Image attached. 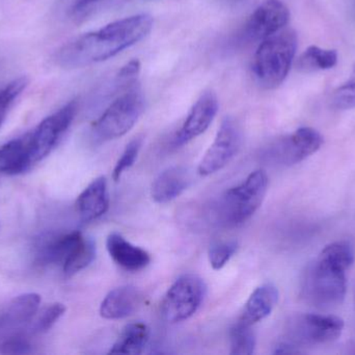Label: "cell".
Returning a JSON list of instances; mask_svg holds the SVG:
<instances>
[{"instance_id": "obj_1", "label": "cell", "mask_w": 355, "mask_h": 355, "mask_svg": "<svg viewBox=\"0 0 355 355\" xmlns=\"http://www.w3.org/2000/svg\"><path fill=\"white\" fill-rule=\"evenodd\" d=\"M153 17L137 14L83 33L62 46L56 62L67 69L83 68L114 58L145 39L153 28Z\"/></svg>"}, {"instance_id": "obj_2", "label": "cell", "mask_w": 355, "mask_h": 355, "mask_svg": "<svg viewBox=\"0 0 355 355\" xmlns=\"http://www.w3.org/2000/svg\"><path fill=\"white\" fill-rule=\"evenodd\" d=\"M297 49V35L292 29L263 40L252 60V75L259 87L272 90L279 87L288 76Z\"/></svg>"}, {"instance_id": "obj_3", "label": "cell", "mask_w": 355, "mask_h": 355, "mask_svg": "<svg viewBox=\"0 0 355 355\" xmlns=\"http://www.w3.org/2000/svg\"><path fill=\"white\" fill-rule=\"evenodd\" d=\"M268 188L264 170L250 173L245 181L227 190L213 208L215 221L223 227L243 224L262 206Z\"/></svg>"}, {"instance_id": "obj_4", "label": "cell", "mask_w": 355, "mask_h": 355, "mask_svg": "<svg viewBox=\"0 0 355 355\" xmlns=\"http://www.w3.org/2000/svg\"><path fill=\"white\" fill-rule=\"evenodd\" d=\"M346 269L319 256L306 273L302 295L318 308H331L343 302L347 291Z\"/></svg>"}, {"instance_id": "obj_5", "label": "cell", "mask_w": 355, "mask_h": 355, "mask_svg": "<svg viewBox=\"0 0 355 355\" xmlns=\"http://www.w3.org/2000/svg\"><path fill=\"white\" fill-rule=\"evenodd\" d=\"M145 110V97L135 88L116 98L92 126L96 141L118 139L133 129Z\"/></svg>"}, {"instance_id": "obj_6", "label": "cell", "mask_w": 355, "mask_h": 355, "mask_svg": "<svg viewBox=\"0 0 355 355\" xmlns=\"http://www.w3.org/2000/svg\"><path fill=\"white\" fill-rule=\"evenodd\" d=\"M204 279L198 275L180 276L168 289L162 302V316L170 323H180L191 318L206 297Z\"/></svg>"}, {"instance_id": "obj_7", "label": "cell", "mask_w": 355, "mask_h": 355, "mask_svg": "<svg viewBox=\"0 0 355 355\" xmlns=\"http://www.w3.org/2000/svg\"><path fill=\"white\" fill-rule=\"evenodd\" d=\"M343 329L344 321L339 317L304 314L292 317L286 333L292 344L312 346L336 341Z\"/></svg>"}, {"instance_id": "obj_8", "label": "cell", "mask_w": 355, "mask_h": 355, "mask_svg": "<svg viewBox=\"0 0 355 355\" xmlns=\"http://www.w3.org/2000/svg\"><path fill=\"white\" fill-rule=\"evenodd\" d=\"M323 143L324 140L316 129L300 127L271 143L265 149L264 156L275 164L293 166L316 154Z\"/></svg>"}, {"instance_id": "obj_9", "label": "cell", "mask_w": 355, "mask_h": 355, "mask_svg": "<svg viewBox=\"0 0 355 355\" xmlns=\"http://www.w3.org/2000/svg\"><path fill=\"white\" fill-rule=\"evenodd\" d=\"M241 144L240 125L235 119L227 117L221 123L214 141L198 165V174L209 176L225 168L237 156Z\"/></svg>"}, {"instance_id": "obj_10", "label": "cell", "mask_w": 355, "mask_h": 355, "mask_svg": "<svg viewBox=\"0 0 355 355\" xmlns=\"http://www.w3.org/2000/svg\"><path fill=\"white\" fill-rule=\"evenodd\" d=\"M78 104L76 100L67 104L51 116L44 119L31 135V154L33 163L48 156L58 145L76 116Z\"/></svg>"}, {"instance_id": "obj_11", "label": "cell", "mask_w": 355, "mask_h": 355, "mask_svg": "<svg viewBox=\"0 0 355 355\" xmlns=\"http://www.w3.org/2000/svg\"><path fill=\"white\" fill-rule=\"evenodd\" d=\"M289 19V8L282 0H265L244 25L240 39L246 43L262 42L282 31Z\"/></svg>"}, {"instance_id": "obj_12", "label": "cell", "mask_w": 355, "mask_h": 355, "mask_svg": "<svg viewBox=\"0 0 355 355\" xmlns=\"http://www.w3.org/2000/svg\"><path fill=\"white\" fill-rule=\"evenodd\" d=\"M218 112V99L213 91H207L200 96L188 113L183 125L175 137L174 143L183 146L200 137L212 124Z\"/></svg>"}, {"instance_id": "obj_13", "label": "cell", "mask_w": 355, "mask_h": 355, "mask_svg": "<svg viewBox=\"0 0 355 355\" xmlns=\"http://www.w3.org/2000/svg\"><path fill=\"white\" fill-rule=\"evenodd\" d=\"M106 249L114 263L129 272H137L147 268L151 256L139 246L127 241L121 233H110L106 240Z\"/></svg>"}, {"instance_id": "obj_14", "label": "cell", "mask_w": 355, "mask_h": 355, "mask_svg": "<svg viewBox=\"0 0 355 355\" xmlns=\"http://www.w3.org/2000/svg\"><path fill=\"white\" fill-rule=\"evenodd\" d=\"M143 302V295L133 286H123L110 291L100 306V315L107 320H120L135 314Z\"/></svg>"}, {"instance_id": "obj_15", "label": "cell", "mask_w": 355, "mask_h": 355, "mask_svg": "<svg viewBox=\"0 0 355 355\" xmlns=\"http://www.w3.org/2000/svg\"><path fill=\"white\" fill-rule=\"evenodd\" d=\"M110 208L107 181L101 176L94 179L78 196L76 210L85 222L96 220L103 216Z\"/></svg>"}, {"instance_id": "obj_16", "label": "cell", "mask_w": 355, "mask_h": 355, "mask_svg": "<svg viewBox=\"0 0 355 355\" xmlns=\"http://www.w3.org/2000/svg\"><path fill=\"white\" fill-rule=\"evenodd\" d=\"M191 183L189 170L184 166L166 169L158 175L152 185L151 195L157 204H168L179 197Z\"/></svg>"}, {"instance_id": "obj_17", "label": "cell", "mask_w": 355, "mask_h": 355, "mask_svg": "<svg viewBox=\"0 0 355 355\" xmlns=\"http://www.w3.org/2000/svg\"><path fill=\"white\" fill-rule=\"evenodd\" d=\"M33 163L31 135L8 142L0 147V173L17 175L26 171Z\"/></svg>"}, {"instance_id": "obj_18", "label": "cell", "mask_w": 355, "mask_h": 355, "mask_svg": "<svg viewBox=\"0 0 355 355\" xmlns=\"http://www.w3.org/2000/svg\"><path fill=\"white\" fill-rule=\"evenodd\" d=\"M279 302V290L272 283H264L257 288L244 306L240 322L252 325L264 320L272 312Z\"/></svg>"}, {"instance_id": "obj_19", "label": "cell", "mask_w": 355, "mask_h": 355, "mask_svg": "<svg viewBox=\"0 0 355 355\" xmlns=\"http://www.w3.org/2000/svg\"><path fill=\"white\" fill-rule=\"evenodd\" d=\"M83 237L80 231L50 236L37 245V258L43 265H64L73 248Z\"/></svg>"}, {"instance_id": "obj_20", "label": "cell", "mask_w": 355, "mask_h": 355, "mask_svg": "<svg viewBox=\"0 0 355 355\" xmlns=\"http://www.w3.org/2000/svg\"><path fill=\"white\" fill-rule=\"evenodd\" d=\"M41 304V296L26 293L15 297L0 315V329H12L31 322Z\"/></svg>"}, {"instance_id": "obj_21", "label": "cell", "mask_w": 355, "mask_h": 355, "mask_svg": "<svg viewBox=\"0 0 355 355\" xmlns=\"http://www.w3.org/2000/svg\"><path fill=\"white\" fill-rule=\"evenodd\" d=\"M150 331L145 323L135 322L126 325L110 354H141L149 343Z\"/></svg>"}, {"instance_id": "obj_22", "label": "cell", "mask_w": 355, "mask_h": 355, "mask_svg": "<svg viewBox=\"0 0 355 355\" xmlns=\"http://www.w3.org/2000/svg\"><path fill=\"white\" fill-rule=\"evenodd\" d=\"M338 63V52L335 49H324L318 46H310L296 60V69L300 72L311 73L329 70Z\"/></svg>"}, {"instance_id": "obj_23", "label": "cell", "mask_w": 355, "mask_h": 355, "mask_svg": "<svg viewBox=\"0 0 355 355\" xmlns=\"http://www.w3.org/2000/svg\"><path fill=\"white\" fill-rule=\"evenodd\" d=\"M95 258V243L93 240L87 239L83 236L62 265V270L67 276H73L89 267Z\"/></svg>"}, {"instance_id": "obj_24", "label": "cell", "mask_w": 355, "mask_h": 355, "mask_svg": "<svg viewBox=\"0 0 355 355\" xmlns=\"http://www.w3.org/2000/svg\"><path fill=\"white\" fill-rule=\"evenodd\" d=\"M250 325L238 322L230 331V354L233 355H250L256 349V336Z\"/></svg>"}, {"instance_id": "obj_25", "label": "cell", "mask_w": 355, "mask_h": 355, "mask_svg": "<svg viewBox=\"0 0 355 355\" xmlns=\"http://www.w3.org/2000/svg\"><path fill=\"white\" fill-rule=\"evenodd\" d=\"M331 106L340 110L355 108V67L349 79L334 91Z\"/></svg>"}, {"instance_id": "obj_26", "label": "cell", "mask_w": 355, "mask_h": 355, "mask_svg": "<svg viewBox=\"0 0 355 355\" xmlns=\"http://www.w3.org/2000/svg\"><path fill=\"white\" fill-rule=\"evenodd\" d=\"M27 85H28L27 77H19V79L10 81L0 91V125L6 119V114L12 106V102L19 97Z\"/></svg>"}, {"instance_id": "obj_27", "label": "cell", "mask_w": 355, "mask_h": 355, "mask_svg": "<svg viewBox=\"0 0 355 355\" xmlns=\"http://www.w3.org/2000/svg\"><path fill=\"white\" fill-rule=\"evenodd\" d=\"M238 249L235 241L218 242L209 248L208 258L211 267L214 270H220L233 258Z\"/></svg>"}, {"instance_id": "obj_28", "label": "cell", "mask_w": 355, "mask_h": 355, "mask_svg": "<svg viewBox=\"0 0 355 355\" xmlns=\"http://www.w3.org/2000/svg\"><path fill=\"white\" fill-rule=\"evenodd\" d=\"M143 138L137 137L135 138L130 143L126 146L124 151H123L122 156L119 158L116 162V167L114 169V173H112V179L114 181H118L119 179L122 176L123 173L125 171L130 169L131 167L135 165V160H137V156H139V151H141V146H143Z\"/></svg>"}, {"instance_id": "obj_29", "label": "cell", "mask_w": 355, "mask_h": 355, "mask_svg": "<svg viewBox=\"0 0 355 355\" xmlns=\"http://www.w3.org/2000/svg\"><path fill=\"white\" fill-rule=\"evenodd\" d=\"M66 306L62 304H53L42 311L40 316L35 320L33 329L37 333H47L51 327L64 316L66 313Z\"/></svg>"}, {"instance_id": "obj_30", "label": "cell", "mask_w": 355, "mask_h": 355, "mask_svg": "<svg viewBox=\"0 0 355 355\" xmlns=\"http://www.w3.org/2000/svg\"><path fill=\"white\" fill-rule=\"evenodd\" d=\"M1 354H31L33 348L27 340L23 338H10L0 345Z\"/></svg>"}, {"instance_id": "obj_31", "label": "cell", "mask_w": 355, "mask_h": 355, "mask_svg": "<svg viewBox=\"0 0 355 355\" xmlns=\"http://www.w3.org/2000/svg\"><path fill=\"white\" fill-rule=\"evenodd\" d=\"M139 71H141V63L139 60H132L122 67L119 72V77L120 79H131V77L137 76Z\"/></svg>"}, {"instance_id": "obj_32", "label": "cell", "mask_w": 355, "mask_h": 355, "mask_svg": "<svg viewBox=\"0 0 355 355\" xmlns=\"http://www.w3.org/2000/svg\"><path fill=\"white\" fill-rule=\"evenodd\" d=\"M275 354H300V350L296 349V346L293 344L281 343L275 347Z\"/></svg>"}, {"instance_id": "obj_33", "label": "cell", "mask_w": 355, "mask_h": 355, "mask_svg": "<svg viewBox=\"0 0 355 355\" xmlns=\"http://www.w3.org/2000/svg\"><path fill=\"white\" fill-rule=\"evenodd\" d=\"M99 1H101V0H74V2H73V10L74 12H81L85 8H89L92 4Z\"/></svg>"}]
</instances>
